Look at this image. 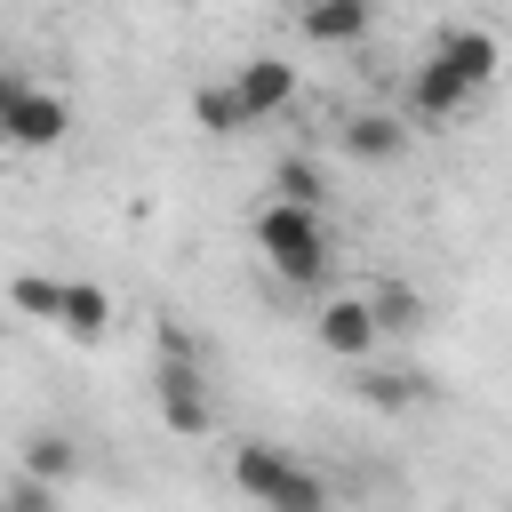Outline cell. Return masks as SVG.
<instances>
[{"mask_svg": "<svg viewBox=\"0 0 512 512\" xmlns=\"http://www.w3.org/2000/svg\"><path fill=\"white\" fill-rule=\"evenodd\" d=\"M256 248H264V264H272L288 288H320L328 264H336V240H328L320 208H296V200L256 208Z\"/></svg>", "mask_w": 512, "mask_h": 512, "instance_id": "cell-1", "label": "cell"}, {"mask_svg": "<svg viewBox=\"0 0 512 512\" xmlns=\"http://www.w3.org/2000/svg\"><path fill=\"white\" fill-rule=\"evenodd\" d=\"M24 88H32V72H24V64H0V104H16Z\"/></svg>", "mask_w": 512, "mask_h": 512, "instance_id": "cell-19", "label": "cell"}, {"mask_svg": "<svg viewBox=\"0 0 512 512\" xmlns=\"http://www.w3.org/2000/svg\"><path fill=\"white\" fill-rule=\"evenodd\" d=\"M368 312H376V328H424V304H416L408 280H384V288L368 296Z\"/></svg>", "mask_w": 512, "mask_h": 512, "instance_id": "cell-16", "label": "cell"}, {"mask_svg": "<svg viewBox=\"0 0 512 512\" xmlns=\"http://www.w3.org/2000/svg\"><path fill=\"white\" fill-rule=\"evenodd\" d=\"M192 120L208 128V136H240L248 120H240V104H232V88L216 80V88H192Z\"/></svg>", "mask_w": 512, "mask_h": 512, "instance_id": "cell-15", "label": "cell"}, {"mask_svg": "<svg viewBox=\"0 0 512 512\" xmlns=\"http://www.w3.org/2000/svg\"><path fill=\"white\" fill-rule=\"evenodd\" d=\"M24 472L32 480H48V488H64L72 472H80V448H72V432H24Z\"/></svg>", "mask_w": 512, "mask_h": 512, "instance_id": "cell-12", "label": "cell"}, {"mask_svg": "<svg viewBox=\"0 0 512 512\" xmlns=\"http://www.w3.org/2000/svg\"><path fill=\"white\" fill-rule=\"evenodd\" d=\"M464 96H472V88H464V80H456L440 56H424V64H416V80H408L416 120H456V112H464Z\"/></svg>", "mask_w": 512, "mask_h": 512, "instance_id": "cell-9", "label": "cell"}, {"mask_svg": "<svg viewBox=\"0 0 512 512\" xmlns=\"http://www.w3.org/2000/svg\"><path fill=\"white\" fill-rule=\"evenodd\" d=\"M464 88H488L496 72H504V48H496V32H480V24H448L440 32V48H432Z\"/></svg>", "mask_w": 512, "mask_h": 512, "instance_id": "cell-7", "label": "cell"}, {"mask_svg": "<svg viewBox=\"0 0 512 512\" xmlns=\"http://www.w3.org/2000/svg\"><path fill=\"white\" fill-rule=\"evenodd\" d=\"M152 392H160V424L176 440H200L208 432V392H200V360L192 352H168L160 376H152Z\"/></svg>", "mask_w": 512, "mask_h": 512, "instance_id": "cell-4", "label": "cell"}, {"mask_svg": "<svg viewBox=\"0 0 512 512\" xmlns=\"http://www.w3.org/2000/svg\"><path fill=\"white\" fill-rule=\"evenodd\" d=\"M296 24H304V40H320V48H352V40L368 32V0H304Z\"/></svg>", "mask_w": 512, "mask_h": 512, "instance_id": "cell-8", "label": "cell"}, {"mask_svg": "<svg viewBox=\"0 0 512 512\" xmlns=\"http://www.w3.org/2000/svg\"><path fill=\"white\" fill-rule=\"evenodd\" d=\"M352 392H360L368 408H408V400H416V376H360Z\"/></svg>", "mask_w": 512, "mask_h": 512, "instance_id": "cell-17", "label": "cell"}, {"mask_svg": "<svg viewBox=\"0 0 512 512\" xmlns=\"http://www.w3.org/2000/svg\"><path fill=\"white\" fill-rule=\"evenodd\" d=\"M72 136V104L56 96V88H24L16 104H0V144H16V152H48V144H64Z\"/></svg>", "mask_w": 512, "mask_h": 512, "instance_id": "cell-3", "label": "cell"}, {"mask_svg": "<svg viewBox=\"0 0 512 512\" xmlns=\"http://www.w3.org/2000/svg\"><path fill=\"white\" fill-rule=\"evenodd\" d=\"M272 200H296V208H320L328 200V176L304 160V152H288L280 168H272Z\"/></svg>", "mask_w": 512, "mask_h": 512, "instance_id": "cell-13", "label": "cell"}, {"mask_svg": "<svg viewBox=\"0 0 512 512\" xmlns=\"http://www.w3.org/2000/svg\"><path fill=\"white\" fill-rule=\"evenodd\" d=\"M312 336H320V352H336V360H368L384 328H376L368 296H328V304H320V320H312Z\"/></svg>", "mask_w": 512, "mask_h": 512, "instance_id": "cell-5", "label": "cell"}, {"mask_svg": "<svg viewBox=\"0 0 512 512\" xmlns=\"http://www.w3.org/2000/svg\"><path fill=\"white\" fill-rule=\"evenodd\" d=\"M344 152H352V160H400V152H408V128H400L392 112H352V120H344Z\"/></svg>", "mask_w": 512, "mask_h": 512, "instance_id": "cell-11", "label": "cell"}, {"mask_svg": "<svg viewBox=\"0 0 512 512\" xmlns=\"http://www.w3.org/2000/svg\"><path fill=\"white\" fill-rule=\"evenodd\" d=\"M224 88H232L240 120L256 128V120H272V112H280V104L296 96V64H280V56H256V64H240V72H232Z\"/></svg>", "mask_w": 512, "mask_h": 512, "instance_id": "cell-6", "label": "cell"}, {"mask_svg": "<svg viewBox=\"0 0 512 512\" xmlns=\"http://www.w3.org/2000/svg\"><path fill=\"white\" fill-rule=\"evenodd\" d=\"M8 304L56 328V304H64V280H48V272H16V280H8Z\"/></svg>", "mask_w": 512, "mask_h": 512, "instance_id": "cell-14", "label": "cell"}, {"mask_svg": "<svg viewBox=\"0 0 512 512\" xmlns=\"http://www.w3.org/2000/svg\"><path fill=\"white\" fill-rule=\"evenodd\" d=\"M0 512H56V488L48 480H32V472H16V488H8V504Z\"/></svg>", "mask_w": 512, "mask_h": 512, "instance_id": "cell-18", "label": "cell"}, {"mask_svg": "<svg viewBox=\"0 0 512 512\" xmlns=\"http://www.w3.org/2000/svg\"><path fill=\"white\" fill-rule=\"evenodd\" d=\"M56 328H64L72 344H96V336L112 328V296H104L96 280H64V304H56Z\"/></svg>", "mask_w": 512, "mask_h": 512, "instance_id": "cell-10", "label": "cell"}, {"mask_svg": "<svg viewBox=\"0 0 512 512\" xmlns=\"http://www.w3.org/2000/svg\"><path fill=\"white\" fill-rule=\"evenodd\" d=\"M232 488L256 496V512H328L320 472H304V464H296L288 448H272V440L232 448Z\"/></svg>", "mask_w": 512, "mask_h": 512, "instance_id": "cell-2", "label": "cell"}]
</instances>
